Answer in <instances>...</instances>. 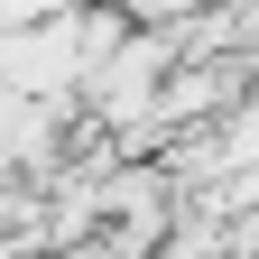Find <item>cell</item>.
Instances as JSON below:
<instances>
[{"label":"cell","instance_id":"6da1fadb","mask_svg":"<svg viewBox=\"0 0 259 259\" xmlns=\"http://www.w3.org/2000/svg\"><path fill=\"white\" fill-rule=\"evenodd\" d=\"M111 10H120L130 28H185L194 10H213V0H111Z\"/></svg>","mask_w":259,"mask_h":259}]
</instances>
